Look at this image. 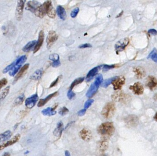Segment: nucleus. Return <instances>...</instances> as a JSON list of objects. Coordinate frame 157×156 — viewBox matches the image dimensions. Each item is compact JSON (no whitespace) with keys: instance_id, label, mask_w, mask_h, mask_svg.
Wrapping results in <instances>:
<instances>
[{"instance_id":"nucleus-49","label":"nucleus","mask_w":157,"mask_h":156,"mask_svg":"<svg viewBox=\"0 0 157 156\" xmlns=\"http://www.w3.org/2000/svg\"><path fill=\"white\" fill-rule=\"evenodd\" d=\"M148 32L149 34H151L152 35H154V36H156L157 34V31L156 30H155V29H150L148 31Z\"/></svg>"},{"instance_id":"nucleus-51","label":"nucleus","mask_w":157,"mask_h":156,"mask_svg":"<svg viewBox=\"0 0 157 156\" xmlns=\"http://www.w3.org/2000/svg\"><path fill=\"white\" fill-rule=\"evenodd\" d=\"M2 156H11V154H10L9 152H6Z\"/></svg>"},{"instance_id":"nucleus-26","label":"nucleus","mask_w":157,"mask_h":156,"mask_svg":"<svg viewBox=\"0 0 157 156\" xmlns=\"http://www.w3.org/2000/svg\"><path fill=\"white\" fill-rule=\"evenodd\" d=\"M35 14L36 16H38L39 18H42L46 13V9L45 6L43 4L41 5L36 10L35 12Z\"/></svg>"},{"instance_id":"nucleus-41","label":"nucleus","mask_w":157,"mask_h":156,"mask_svg":"<svg viewBox=\"0 0 157 156\" xmlns=\"http://www.w3.org/2000/svg\"><path fill=\"white\" fill-rule=\"evenodd\" d=\"M62 78V75H60V76H59L53 82H52L51 85H50V88H52V87H54L55 85H57V83L59 82L60 81V80Z\"/></svg>"},{"instance_id":"nucleus-45","label":"nucleus","mask_w":157,"mask_h":156,"mask_svg":"<svg viewBox=\"0 0 157 156\" xmlns=\"http://www.w3.org/2000/svg\"><path fill=\"white\" fill-rule=\"evenodd\" d=\"M75 93H74V92L72 91V90H69L68 91V98L69 99L71 100L75 96Z\"/></svg>"},{"instance_id":"nucleus-12","label":"nucleus","mask_w":157,"mask_h":156,"mask_svg":"<svg viewBox=\"0 0 157 156\" xmlns=\"http://www.w3.org/2000/svg\"><path fill=\"white\" fill-rule=\"evenodd\" d=\"M146 85L151 90H154L157 88V78L153 76H149L147 78Z\"/></svg>"},{"instance_id":"nucleus-42","label":"nucleus","mask_w":157,"mask_h":156,"mask_svg":"<svg viewBox=\"0 0 157 156\" xmlns=\"http://www.w3.org/2000/svg\"><path fill=\"white\" fill-rule=\"evenodd\" d=\"M79 11V9L78 8H75L71 11V16L72 18H75L78 15Z\"/></svg>"},{"instance_id":"nucleus-54","label":"nucleus","mask_w":157,"mask_h":156,"mask_svg":"<svg viewBox=\"0 0 157 156\" xmlns=\"http://www.w3.org/2000/svg\"><path fill=\"white\" fill-rule=\"evenodd\" d=\"M154 99H155V100H157V95H156L154 96Z\"/></svg>"},{"instance_id":"nucleus-35","label":"nucleus","mask_w":157,"mask_h":156,"mask_svg":"<svg viewBox=\"0 0 157 156\" xmlns=\"http://www.w3.org/2000/svg\"><path fill=\"white\" fill-rule=\"evenodd\" d=\"M103 78L102 75L100 74L96 78V80L93 83H95L97 86L99 87L100 85L103 82Z\"/></svg>"},{"instance_id":"nucleus-43","label":"nucleus","mask_w":157,"mask_h":156,"mask_svg":"<svg viewBox=\"0 0 157 156\" xmlns=\"http://www.w3.org/2000/svg\"><path fill=\"white\" fill-rule=\"evenodd\" d=\"M115 67V65H105L103 67V71H108L109 70Z\"/></svg>"},{"instance_id":"nucleus-22","label":"nucleus","mask_w":157,"mask_h":156,"mask_svg":"<svg viewBox=\"0 0 157 156\" xmlns=\"http://www.w3.org/2000/svg\"><path fill=\"white\" fill-rule=\"evenodd\" d=\"M134 72L137 78H142L146 75V71L142 67H138L134 68Z\"/></svg>"},{"instance_id":"nucleus-48","label":"nucleus","mask_w":157,"mask_h":156,"mask_svg":"<svg viewBox=\"0 0 157 156\" xmlns=\"http://www.w3.org/2000/svg\"><path fill=\"white\" fill-rule=\"evenodd\" d=\"M92 46L89 43H85V44H82V45H80L79 46V48L80 49H85V48H91Z\"/></svg>"},{"instance_id":"nucleus-11","label":"nucleus","mask_w":157,"mask_h":156,"mask_svg":"<svg viewBox=\"0 0 157 156\" xmlns=\"http://www.w3.org/2000/svg\"><path fill=\"white\" fill-rule=\"evenodd\" d=\"M129 42V40L127 38L122 39L119 41L115 44V49L117 51L120 52L124 49Z\"/></svg>"},{"instance_id":"nucleus-32","label":"nucleus","mask_w":157,"mask_h":156,"mask_svg":"<svg viewBox=\"0 0 157 156\" xmlns=\"http://www.w3.org/2000/svg\"><path fill=\"white\" fill-rule=\"evenodd\" d=\"M157 50L155 49H153L152 51L151 52V53L149 54L148 56V59H152L153 61H154L155 62H157Z\"/></svg>"},{"instance_id":"nucleus-14","label":"nucleus","mask_w":157,"mask_h":156,"mask_svg":"<svg viewBox=\"0 0 157 156\" xmlns=\"http://www.w3.org/2000/svg\"><path fill=\"white\" fill-rule=\"evenodd\" d=\"M44 38V33L43 31H41L39 33L38 39L37 42V44L33 49V53H36L40 49L43 42Z\"/></svg>"},{"instance_id":"nucleus-33","label":"nucleus","mask_w":157,"mask_h":156,"mask_svg":"<svg viewBox=\"0 0 157 156\" xmlns=\"http://www.w3.org/2000/svg\"><path fill=\"white\" fill-rule=\"evenodd\" d=\"M118 77H113V78H111L108 79L106 80L104 82L102 83V87L104 88H107L109 85H110L111 83H112L113 81L116 79Z\"/></svg>"},{"instance_id":"nucleus-50","label":"nucleus","mask_w":157,"mask_h":156,"mask_svg":"<svg viewBox=\"0 0 157 156\" xmlns=\"http://www.w3.org/2000/svg\"><path fill=\"white\" fill-rule=\"evenodd\" d=\"M86 112V109H83L81 110H80L78 112V114L79 116H80V117H81V116H83V115L85 114Z\"/></svg>"},{"instance_id":"nucleus-34","label":"nucleus","mask_w":157,"mask_h":156,"mask_svg":"<svg viewBox=\"0 0 157 156\" xmlns=\"http://www.w3.org/2000/svg\"><path fill=\"white\" fill-rule=\"evenodd\" d=\"M10 86H8L6 87V88L4 89L1 93V96H0V97H1V99L3 100L7 96V95L9 93V91L10 89Z\"/></svg>"},{"instance_id":"nucleus-21","label":"nucleus","mask_w":157,"mask_h":156,"mask_svg":"<svg viewBox=\"0 0 157 156\" xmlns=\"http://www.w3.org/2000/svg\"><path fill=\"white\" fill-rule=\"evenodd\" d=\"M56 12H57L58 16L60 17V19L63 20H65L67 18V13L65 9L61 6H58L56 9Z\"/></svg>"},{"instance_id":"nucleus-47","label":"nucleus","mask_w":157,"mask_h":156,"mask_svg":"<svg viewBox=\"0 0 157 156\" xmlns=\"http://www.w3.org/2000/svg\"><path fill=\"white\" fill-rule=\"evenodd\" d=\"M60 60H58L55 61L53 62L52 64V66L53 67L57 68L60 66Z\"/></svg>"},{"instance_id":"nucleus-36","label":"nucleus","mask_w":157,"mask_h":156,"mask_svg":"<svg viewBox=\"0 0 157 156\" xmlns=\"http://www.w3.org/2000/svg\"><path fill=\"white\" fill-rule=\"evenodd\" d=\"M21 67V66L15 65L13 68V69L12 70L9 72V75H10L11 76H14V75L17 73L19 70L20 68Z\"/></svg>"},{"instance_id":"nucleus-28","label":"nucleus","mask_w":157,"mask_h":156,"mask_svg":"<svg viewBox=\"0 0 157 156\" xmlns=\"http://www.w3.org/2000/svg\"><path fill=\"white\" fill-rule=\"evenodd\" d=\"M42 74V70H37L36 71L33 73V74L31 76V77H30V78L32 80H39L41 78Z\"/></svg>"},{"instance_id":"nucleus-25","label":"nucleus","mask_w":157,"mask_h":156,"mask_svg":"<svg viewBox=\"0 0 157 156\" xmlns=\"http://www.w3.org/2000/svg\"><path fill=\"white\" fill-rule=\"evenodd\" d=\"M108 139H103L100 142L99 147V150L100 151V152H104L108 149Z\"/></svg>"},{"instance_id":"nucleus-16","label":"nucleus","mask_w":157,"mask_h":156,"mask_svg":"<svg viewBox=\"0 0 157 156\" xmlns=\"http://www.w3.org/2000/svg\"><path fill=\"white\" fill-rule=\"evenodd\" d=\"M59 94L58 92H55L53 93H51L50 95H49L48 96L46 97L45 99H41L39 101L38 103V107H42L44 106V105L46 104L51 99L53 98L54 97L56 96H58Z\"/></svg>"},{"instance_id":"nucleus-15","label":"nucleus","mask_w":157,"mask_h":156,"mask_svg":"<svg viewBox=\"0 0 157 156\" xmlns=\"http://www.w3.org/2000/svg\"><path fill=\"white\" fill-rule=\"evenodd\" d=\"M20 134H17V135L15 136L11 140L8 141L6 143H4V144H2L0 147V149L1 150H2L3 149L9 147V146H11L13 145L14 143H16L19 141V140L20 139Z\"/></svg>"},{"instance_id":"nucleus-7","label":"nucleus","mask_w":157,"mask_h":156,"mask_svg":"<svg viewBox=\"0 0 157 156\" xmlns=\"http://www.w3.org/2000/svg\"><path fill=\"white\" fill-rule=\"evenodd\" d=\"M25 2V1H19L18 2V4L16 8V16L18 21L20 20L22 17Z\"/></svg>"},{"instance_id":"nucleus-1","label":"nucleus","mask_w":157,"mask_h":156,"mask_svg":"<svg viewBox=\"0 0 157 156\" xmlns=\"http://www.w3.org/2000/svg\"><path fill=\"white\" fill-rule=\"evenodd\" d=\"M115 127L113 122H104L100 124L98 128L97 131L99 134L101 136L103 139H108L113 136L115 132Z\"/></svg>"},{"instance_id":"nucleus-53","label":"nucleus","mask_w":157,"mask_h":156,"mask_svg":"<svg viewBox=\"0 0 157 156\" xmlns=\"http://www.w3.org/2000/svg\"><path fill=\"white\" fill-rule=\"evenodd\" d=\"M154 119L155 121L157 122V111L156 112V114H155V116H154Z\"/></svg>"},{"instance_id":"nucleus-30","label":"nucleus","mask_w":157,"mask_h":156,"mask_svg":"<svg viewBox=\"0 0 157 156\" xmlns=\"http://www.w3.org/2000/svg\"><path fill=\"white\" fill-rule=\"evenodd\" d=\"M84 79H85V78H84V77L78 78L76 79L71 83L70 87L69 90H72V89L74 88V87H75V86L80 84V83H82V82L84 81Z\"/></svg>"},{"instance_id":"nucleus-8","label":"nucleus","mask_w":157,"mask_h":156,"mask_svg":"<svg viewBox=\"0 0 157 156\" xmlns=\"http://www.w3.org/2000/svg\"><path fill=\"white\" fill-rule=\"evenodd\" d=\"M125 78L123 76L119 77H118V78L114 80L113 82H112L114 89L115 90L121 89L122 88V86L125 83Z\"/></svg>"},{"instance_id":"nucleus-52","label":"nucleus","mask_w":157,"mask_h":156,"mask_svg":"<svg viewBox=\"0 0 157 156\" xmlns=\"http://www.w3.org/2000/svg\"><path fill=\"white\" fill-rule=\"evenodd\" d=\"M65 156H71L70 153L68 151H66L65 152Z\"/></svg>"},{"instance_id":"nucleus-17","label":"nucleus","mask_w":157,"mask_h":156,"mask_svg":"<svg viewBox=\"0 0 157 156\" xmlns=\"http://www.w3.org/2000/svg\"><path fill=\"white\" fill-rule=\"evenodd\" d=\"M100 67L101 66H99V67H96L91 70L86 76V81L89 82L93 78V77L97 74L100 68Z\"/></svg>"},{"instance_id":"nucleus-4","label":"nucleus","mask_w":157,"mask_h":156,"mask_svg":"<svg viewBox=\"0 0 157 156\" xmlns=\"http://www.w3.org/2000/svg\"><path fill=\"white\" fill-rule=\"evenodd\" d=\"M43 4L45 6L46 13L48 14V16L52 19L55 18L56 13L55 9L53 6L51 1H47L44 2Z\"/></svg>"},{"instance_id":"nucleus-46","label":"nucleus","mask_w":157,"mask_h":156,"mask_svg":"<svg viewBox=\"0 0 157 156\" xmlns=\"http://www.w3.org/2000/svg\"><path fill=\"white\" fill-rule=\"evenodd\" d=\"M7 83H8V80H7V79L4 78L1 79V80L0 81L1 89H2L3 86H5L7 84Z\"/></svg>"},{"instance_id":"nucleus-24","label":"nucleus","mask_w":157,"mask_h":156,"mask_svg":"<svg viewBox=\"0 0 157 156\" xmlns=\"http://www.w3.org/2000/svg\"><path fill=\"white\" fill-rule=\"evenodd\" d=\"M29 67V64H26L25 65H24L22 67L21 69L19 71V73L17 74L16 76H15V78H14V81H13V83H15L16 82H17L20 78H21L23 76L24 74L25 73V72H26V71L28 70V68Z\"/></svg>"},{"instance_id":"nucleus-5","label":"nucleus","mask_w":157,"mask_h":156,"mask_svg":"<svg viewBox=\"0 0 157 156\" xmlns=\"http://www.w3.org/2000/svg\"><path fill=\"white\" fill-rule=\"evenodd\" d=\"M130 89L132 90L135 95H141L144 92V88L143 85L139 82H136L133 85L130 86Z\"/></svg>"},{"instance_id":"nucleus-13","label":"nucleus","mask_w":157,"mask_h":156,"mask_svg":"<svg viewBox=\"0 0 157 156\" xmlns=\"http://www.w3.org/2000/svg\"><path fill=\"white\" fill-rule=\"evenodd\" d=\"M79 136L84 141H88L92 137L91 132L87 129H83L79 132Z\"/></svg>"},{"instance_id":"nucleus-3","label":"nucleus","mask_w":157,"mask_h":156,"mask_svg":"<svg viewBox=\"0 0 157 156\" xmlns=\"http://www.w3.org/2000/svg\"><path fill=\"white\" fill-rule=\"evenodd\" d=\"M125 122L129 128H133L137 126L139 122L138 118L136 115H130L125 118Z\"/></svg>"},{"instance_id":"nucleus-31","label":"nucleus","mask_w":157,"mask_h":156,"mask_svg":"<svg viewBox=\"0 0 157 156\" xmlns=\"http://www.w3.org/2000/svg\"><path fill=\"white\" fill-rule=\"evenodd\" d=\"M26 60H27V57H26V55H23V56L20 57V58H18L15 61V65L22 66V64L26 61Z\"/></svg>"},{"instance_id":"nucleus-23","label":"nucleus","mask_w":157,"mask_h":156,"mask_svg":"<svg viewBox=\"0 0 157 156\" xmlns=\"http://www.w3.org/2000/svg\"><path fill=\"white\" fill-rule=\"evenodd\" d=\"M98 88L99 87L97 86L95 83L92 84L86 93V96L88 98H91L93 96V95L97 92Z\"/></svg>"},{"instance_id":"nucleus-38","label":"nucleus","mask_w":157,"mask_h":156,"mask_svg":"<svg viewBox=\"0 0 157 156\" xmlns=\"http://www.w3.org/2000/svg\"><path fill=\"white\" fill-rule=\"evenodd\" d=\"M15 66V61L13 62V63H12L10 65L6 67L5 69L3 70V73H6L7 72H9V71H11L13 69Z\"/></svg>"},{"instance_id":"nucleus-10","label":"nucleus","mask_w":157,"mask_h":156,"mask_svg":"<svg viewBox=\"0 0 157 156\" xmlns=\"http://www.w3.org/2000/svg\"><path fill=\"white\" fill-rule=\"evenodd\" d=\"M41 5V4L38 2L36 1H31L27 2V6L25 9H26L30 11L31 12L35 13L37 9Z\"/></svg>"},{"instance_id":"nucleus-44","label":"nucleus","mask_w":157,"mask_h":156,"mask_svg":"<svg viewBox=\"0 0 157 156\" xmlns=\"http://www.w3.org/2000/svg\"><path fill=\"white\" fill-rule=\"evenodd\" d=\"M93 100L92 99H90L87 100V101L85 102V104H84V109H88V108H89V107L92 105V104L93 103Z\"/></svg>"},{"instance_id":"nucleus-27","label":"nucleus","mask_w":157,"mask_h":156,"mask_svg":"<svg viewBox=\"0 0 157 156\" xmlns=\"http://www.w3.org/2000/svg\"><path fill=\"white\" fill-rule=\"evenodd\" d=\"M37 42L36 40L31 41L29 42L23 49V51L24 52H29L31 51V50L33 49L34 46H36Z\"/></svg>"},{"instance_id":"nucleus-19","label":"nucleus","mask_w":157,"mask_h":156,"mask_svg":"<svg viewBox=\"0 0 157 156\" xmlns=\"http://www.w3.org/2000/svg\"><path fill=\"white\" fill-rule=\"evenodd\" d=\"M57 106H58V104H56L53 107H48L42 111V113L45 116H53L56 114V111H55V109L57 107Z\"/></svg>"},{"instance_id":"nucleus-40","label":"nucleus","mask_w":157,"mask_h":156,"mask_svg":"<svg viewBox=\"0 0 157 156\" xmlns=\"http://www.w3.org/2000/svg\"><path fill=\"white\" fill-rule=\"evenodd\" d=\"M49 58L50 60L53 61V62L60 60V56H59L58 54L54 53V54H51Z\"/></svg>"},{"instance_id":"nucleus-37","label":"nucleus","mask_w":157,"mask_h":156,"mask_svg":"<svg viewBox=\"0 0 157 156\" xmlns=\"http://www.w3.org/2000/svg\"><path fill=\"white\" fill-rule=\"evenodd\" d=\"M24 94L18 97L15 100V104L16 105H21L22 103L23 102L24 100Z\"/></svg>"},{"instance_id":"nucleus-18","label":"nucleus","mask_w":157,"mask_h":156,"mask_svg":"<svg viewBox=\"0 0 157 156\" xmlns=\"http://www.w3.org/2000/svg\"><path fill=\"white\" fill-rule=\"evenodd\" d=\"M111 98L113 100L116 102H124L126 100V96L124 93L120 92L115 93L114 95L112 96Z\"/></svg>"},{"instance_id":"nucleus-6","label":"nucleus","mask_w":157,"mask_h":156,"mask_svg":"<svg viewBox=\"0 0 157 156\" xmlns=\"http://www.w3.org/2000/svg\"><path fill=\"white\" fill-rule=\"evenodd\" d=\"M58 38V35L56 34L55 31H50L49 34H48V36H47V39H46V42H47L48 48H49L50 47H51V45L55 41H56Z\"/></svg>"},{"instance_id":"nucleus-20","label":"nucleus","mask_w":157,"mask_h":156,"mask_svg":"<svg viewBox=\"0 0 157 156\" xmlns=\"http://www.w3.org/2000/svg\"><path fill=\"white\" fill-rule=\"evenodd\" d=\"M63 123L62 122H59L57 125V127L53 131V135L58 138L60 137L63 130Z\"/></svg>"},{"instance_id":"nucleus-2","label":"nucleus","mask_w":157,"mask_h":156,"mask_svg":"<svg viewBox=\"0 0 157 156\" xmlns=\"http://www.w3.org/2000/svg\"><path fill=\"white\" fill-rule=\"evenodd\" d=\"M116 111L115 103L111 102L107 103L101 111V115L106 119L111 118L113 117Z\"/></svg>"},{"instance_id":"nucleus-9","label":"nucleus","mask_w":157,"mask_h":156,"mask_svg":"<svg viewBox=\"0 0 157 156\" xmlns=\"http://www.w3.org/2000/svg\"><path fill=\"white\" fill-rule=\"evenodd\" d=\"M38 100V96L37 94L33 95L26 100L25 106L28 108H32L36 105Z\"/></svg>"},{"instance_id":"nucleus-29","label":"nucleus","mask_w":157,"mask_h":156,"mask_svg":"<svg viewBox=\"0 0 157 156\" xmlns=\"http://www.w3.org/2000/svg\"><path fill=\"white\" fill-rule=\"evenodd\" d=\"M12 136V133L9 130L6 131L0 135L1 141H5L10 138Z\"/></svg>"},{"instance_id":"nucleus-39","label":"nucleus","mask_w":157,"mask_h":156,"mask_svg":"<svg viewBox=\"0 0 157 156\" xmlns=\"http://www.w3.org/2000/svg\"><path fill=\"white\" fill-rule=\"evenodd\" d=\"M69 112V110L66 107H63L61 108L60 109L59 111V113L61 116H65L67 115Z\"/></svg>"}]
</instances>
